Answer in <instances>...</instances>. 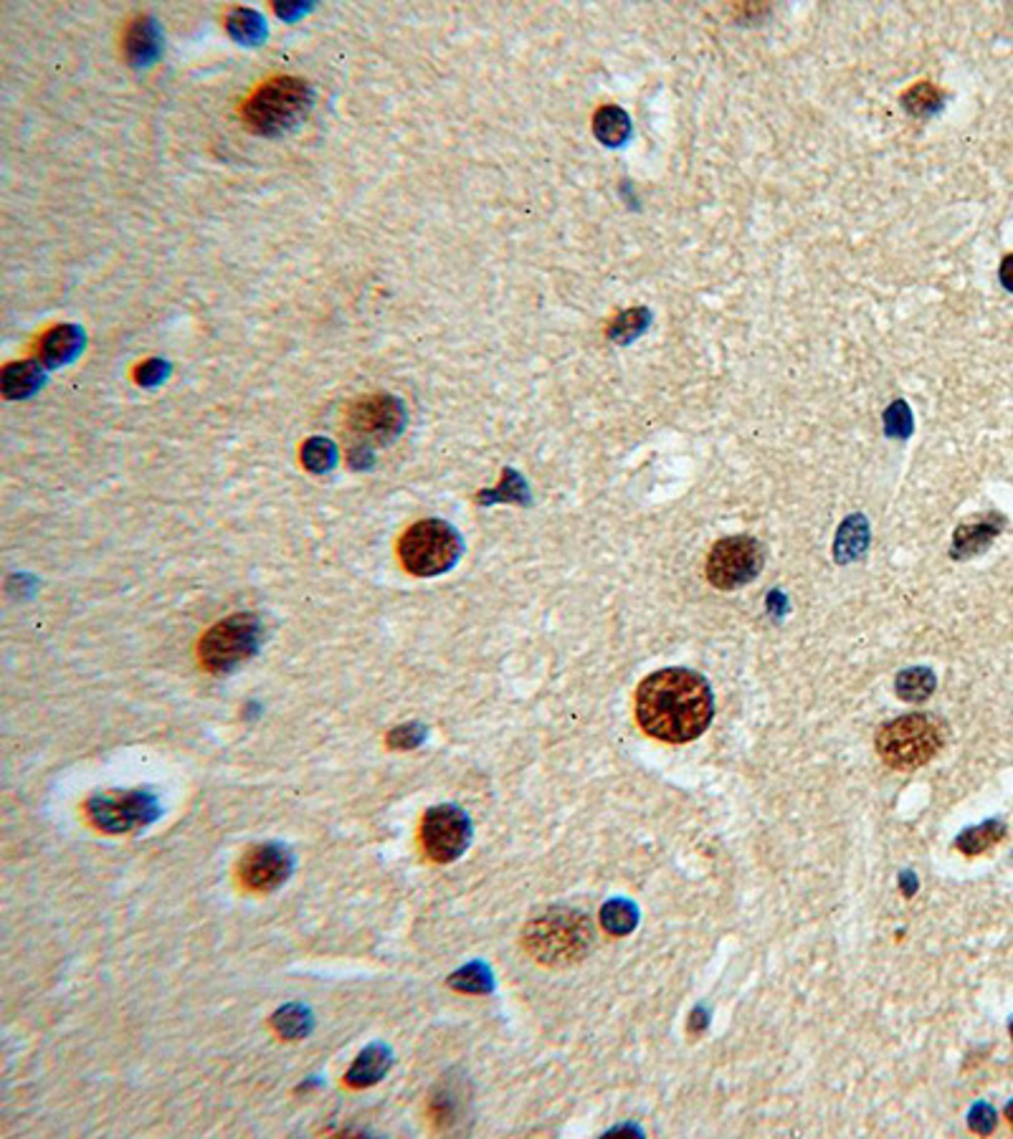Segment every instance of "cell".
<instances>
[{"label": "cell", "instance_id": "6da1fadb", "mask_svg": "<svg viewBox=\"0 0 1013 1139\" xmlns=\"http://www.w3.org/2000/svg\"><path fill=\"white\" fill-rule=\"evenodd\" d=\"M636 722L649 737L666 744H685L710 727L715 714L710 684L689 668H662L636 689Z\"/></svg>", "mask_w": 1013, "mask_h": 1139}, {"label": "cell", "instance_id": "7a4b0ae2", "mask_svg": "<svg viewBox=\"0 0 1013 1139\" xmlns=\"http://www.w3.org/2000/svg\"><path fill=\"white\" fill-rule=\"evenodd\" d=\"M314 104V89L299 76H276L253 91L241 107L243 125L253 135L282 137L302 125Z\"/></svg>", "mask_w": 1013, "mask_h": 1139}, {"label": "cell", "instance_id": "3957f363", "mask_svg": "<svg viewBox=\"0 0 1013 1139\" xmlns=\"http://www.w3.org/2000/svg\"><path fill=\"white\" fill-rule=\"evenodd\" d=\"M529 957L550 967L573 965L586 957L593 944V927L586 914L575 910L542 912L525 927L522 935Z\"/></svg>", "mask_w": 1013, "mask_h": 1139}, {"label": "cell", "instance_id": "277c9868", "mask_svg": "<svg viewBox=\"0 0 1013 1139\" xmlns=\"http://www.w3.org/2000/svg\"><path fill=\"white\" fill-rule=\"evenodd\" d=\"M946 735L938 722L925 717V714H908L897 717L879 727L877 733V752L885 760V765L892 769H917L938 755Z\"/></svg>", "mask_w": 1013, "mask_h": 1139}, {"label": "cell", "instance_id": "5b68a950", "mask_svg": "<svg viewBox=\"0 0 1013 1139\" xmlns=\"http://www.w3.org/2000/svg\"><path fill=\"white\" fill-rule=\"evenodd\" d=\"M464 552L462 535L449 522L424 520L416 522L398 542V558L411 575L434 577L449 573Z\"/></svg>", "mask_w": 1013, "mask_h": 1139}, {"label": "cell", "instance_id": "8992f818", "mask_svg": "<svg viewBox=\"0 0 1013 1139\" xmlns=\"http://www.w3.org/2000/svg\"><path fill=\"white\" fill-rule=\"evenodd\" d=\"M259 621L249 613H239L216 623V626L201 638L198 656H201V664L209 668L211 674H226L234 672L236 666L247 664L253 653L259 651Z\"/></svg>", "mask_w": 1013, "mask_h": 1139}, {"label": "cell", "instance_id": "52a82bcc", "mask_svg": "<svg viewBox=\"0 0 1013 1139\" xmlns=\"http://www.w3.org/2000/svg\"><path fill=\"white\" fill-rule=\"evenodd\" d=\"M87 815L99 830L117 836L150 826L160 803L150 790H104L87 800Z\"/></svg>", "mask_w": 1013, "mask_h": 1139}, {"label": "cell", "instance_id": "ba28073f", "mask_svg": "<svg viewBox=\"0 0 1013 1139\" xmlns=\"http://www.w3.org/2000/svg\"><path fill=\"white\" fill-rule=\"evenodd\" d=\"M765 563V550L755 537H725L708 555V580L717 590H738L753 583Z\"/></svg>", "mask_w": 1013, "mask_h": 1139}, {"label": "cell", "instance_id": "9c48e42d", "mask_svg": "<svg viewBox=\"0 0 1013 1139\" xmlns=\"http://www.w3.org/2000/svg\"><path fill=\"white\" fill-rule=\"evenodd\" d=\"M348 428L355 446L352 449H371L396 441L405 428V405L393 396H371L358 400L348 413Z\"/></svg>", "mask_w": 1013, "mask_h": 1139}, {"label": "cell", "instance_id": "30bf717a", "mask_svg": "<svg viewBox=\"0 0 1013 1139\" xmlns=\"http://www.w3.org/2000/svg\"><path fill=\"white\" fill-rule=\"evenodd\" d=\"M421 843H424L428 859L439 861V864H451L472 843L470 815L457 805L428 808L424 821H421Z\"/></svg>", "mask_w": 1013, "mask_h": 1139}, {"label": "cell", "instance_id": "8fae6325", "mask_svg": "<svg viewBox=\"0 0 1013 1139\" xmlns=\"http://www.w3.org/2000/svg\"><path fill=\"white\" fill-rule=\"evenodd\" d=\"M295 861L291 853L279 843H259L243 853L239 864V879L247 889L259 891V894H268V891L279 889L284 881L291 876Z\"/></svg>", "mask_w": 1013, "mask_h": 1139}, {"label": "cell", "instance_id": "7c38bea8", "mask_svg": "<svg viewBox=\"0 0 1013 1139\" xmlns=\"http://www.w3.org/2000/svg\"><path fill=\"white\" fill-rule=\"evenodd\" d=\"M125 53L135 68H148L163 53V30L152 15H137L125 34Z\"/></svg>", "mask_w": 1013, "mask_h": 1139}, {"label": "cell", "instance_id": "4fadbf2b", "mask_svg": "<svg viewBox=\"0 0 1013 1139\" xmlns=\"http://www.w3.org/2000/svg\"><path fill=\"white\" fill-rule=\"evenodd\" d=\"M84 350V333L76 325H59L43 335L38 360L49 367H61L74 363Z\"/></svg>", "mask_w": 1013, "mask_h": 1139}, {"label": "cell", "instance_id": "5bb4252c", "mask_svg": "<svg viewBox=\"0 0 1013 1139\" xmlns=\"http://www.w3.org/2000/svg\"><path fill=\"white\" fill-rule=\"evenodd\" d=\"M46 367L41 360H23V363L8 365L3 375H0V385H3V396L8 400H23L36 396L46 383Z\"/></svg>", "mask_w": 1013, "mask_h": 1139}, {"label": "cell", "instance_id": "9a60e30c", "mask_svg": "<svg viewBox=\"0 0 1013 1139\" xmlns=\"http://www.w3.org/2000/svg\"><path fill=\"white\" fill-rule=\"evenodd\" d=\"M390 1064H393V1056H390L388 1049H383V1046H371V1049H365L363 1053H360L355 1064L350 1066L345 1081H348L352 1089H367V1087H373V1084H378L383 1076L388 1074Z\"/></svg>", "mask_w": 1013, "mask_h": 1139}, {"label": "cell", "instance_id": "2e32d148", "mask_svg": "<svg viewBox=\"0 0 1013 1139\" xmlns=\"http://www.w3.org/2000/svg\"><path fill=\"white\" fill-rule=\"evenodd\" d=\"M593 135L605 148H621L631 137V117L616 104H603L593 114Z\"/></svg>", "mask_w": 1013, "mask_h": 1139}, {"label": "cell", "instance_id": "e0dca14e", "mask_svg": "<svg viewBox=\"0 0 1013 1139\" xmlns=\"http://www.w3.org/2000/svg\"><path fill=\"white\" fill-rule=\"evenodd\" d=\"M900 102L904 107V112L912 114V117L925 120L942 110V104H946V91L935 87L933 82H917V84H912L908 91H904Z\"/></svg>", "mask_w": 1013, "mask_h": 1139}, {"label": "cell", "instance_id": "ac0fdd59", "mask_svg": "<svg viewBox=\"0 0 1013 1139\" xmlns=\"http://www.w3.org/2000/svg\"><path fill=\"white\" fill-rule=\"evenodd\" d=\"M1003 836H1006V826H1003L1001 821H986L976 828L963 830V834L958 836L955 849L965 853V856H980V853L991 851L996 843H1001Z\"/></svg>", "mask_w": 1013, "mask_h": 1139}, {"label": "cell", "instance_id": "d6986e66", "mask_svg": "<svg viewBox=\"0 0 1013 1139\" xmlns=\"http://www.w3.org/2000/svg\"><path fill=\"white\" fill-rule=\"evenodd\" d=\"M226 28L232 38L243 43V46H259L266 38V21L261 18V13L251 11V8H234L226 15Z\"/></svg>", "mask_w": 1013, "mask_h": 1139}, {"label": "cell", "instance_id": "ffe728a7", "mask_svg": "<svg viewBox=\"0 0 1013 1139\" xmlns=\"http://www.w3.org/2000/svg\"><path fill=\"white\" fill-rule=\"evenodd\" d=\"M1001 529L991 520H980L976 525H963L955 533V558H968L986 550Z\"/></svg>", "mask_w": 1013, "mask_h": 1139}, {"label": "cell", "instance_id": "44dd1931", "mask_svg": "<svg viewBox=\"0 0 1013 1139\" xmlns=\"http://www.w3.org/2000/svg\"><path fill=\"white\" fill-rule=\"evenodd\" d=\"M449 985L454 990H459V992H474V996H485V992H492L495 980H492V973H489L487 965H482V962H472V965L457 969V973L449 977Z\"/></svg>", "mask_w": 1013, "mask_h": 1139}, {"label": "cell", "instance_id": "7402d4cb", "mask_svg": "<svg viewBox=\"0 0 1013 1139\" xmlns=\"http://www.w3.org/2000/svg\"><path fill=\"white\" fill-rule=\"evenodd\" d=\"M479 504H495V502H517V504H527L529 497H527V484L522 476L514 472V468H504V476H502V484L497 489H489V491H482V495L477 497Z\"/></svg>", "mask_w": 1013, "mask_h": 1139}, {"label": "cell", "instance_id": "603a6c76", "mask_svg": "<svg viewBox=\"0 0 1013 1139\" xmlns=\"http://www.w3.org/2000/svg\"><path fill=\"white\" fill-rule=\"evenodd\" d=\"M302 464L314 474H327L337 466V449L329 438L314 436L302 446Z\"/></svg>", "mask_w": 1013, "mask_h": 1139}, {"label": "cell", "instance_id": "cb8c5ba5", "mask_svg": "<svg viewBox=\"0 0 1013 1139\" xmlns=\"http://www.w3.org/2000/svg\"><path fill=\"white\" fill-rule=\"evenodd\" d=\"M935 689V676L927 668H908L897 679V694L908 702H923L933 694Z\"/></svg>", "mask_w": 1013, "mask_h": 1139}, {"label": "cell", "instance_id": "d4e9b609", "mask_svg": "<svg viewBox=\"0 0 1013 1139\" xmlns=\"http://www.w3.org/2000/svg\"><path fill=\"white\" fill-rule=\"evenodd\" d=\"M601 922H603L605 933L624 937V935H628L636 927V922H639V917H636V906L634 904L624 902V899H616V902H609V904L603 906Z\"/></svg>", "mask_w": 1013, "mask_h": 1139}, {"label": "cell", "instance_id": "484cf974", "mask_svg": "<svg viewBox=\"0 0 1013 1139\" xmlns=\"http://www.w3.org/2000/svg\"><path fill=\"white\" fill-rule=\"evenodd\" d=\"M274 1028L284 1038H302L310 1034L312 1015L302 1005H287L274 1015Z\"/></svg>", "mask_w": 1013, "mask_h": 1139}, {"label": "cell", "instance_id": "4316f807", "mask_svg": "<svg viewBox=\"0 0 1013 1139\" xmlns=\"http://www.w3.org/2000/svg\"><path fill=\"white\" fill-rule=\"evenodd\" d=\"M649 320H651V314H649V310H643V306H636V310H628L624 314H618V320L613 322L611 337L616 342L634 340L636 335H641L643 329H647Z\"/></svg>", "mask_w": 1013, "mask_h": 1139}, {"label": "cell", "instance_id": "83f0119b", "mask_svg": "<svg viewBox=\"0 0 1013 1139\" xmlns=\"http://www.w3.org/2000/svg\"><path fill=\"white\" fill-rule=\"evenodd\" d=\"M885 426L889 436L908 438L912 434V413L904 400H897V403L889 405V411L885 413Z\"/></svg>", "mask_w": 1013, "mask_h": 1139}, {"label": "cell", "instance_id": "f1b7e54d", "mask_svg": "<svg viewBox=\"0 0 1013 1139\" xmlns=\"http://www.w3.org/2000/svg\"><path fill=\"white\" fill-rule=\"evenodd\" d=\"M424 740H426V729L421 725L396 727L393 733L388 735V744L393 750H413V748H418Z\"/></svg>", "mask_w": 1013, "mask_h": 1139}, {"label": "cell", "instance_id": "f546056e", "mask_svg": "<svg viewBox=\"0 0 1013 1139\" xmlns=\"http://www.w3.org/2000/svg\"><path fill=\"white\" fill-rule=\"evenodd\" d=\"M167 375H171V365L163 363V360H148V363H142L140 367H137L135 378L140 385H145V388H155V385L163 383Z\"/></svg>", "mask_w": 1013, "mask_h": 1139}, {"label": "cell", "instance_id": "4dcf8cb0", "mask_svg": "<svg viewBox=\"0 0 1013 1139\" xmlns=\"http://www.w3.org/2000/svg\"><path fill=\"white\" fill-rule=\"evenodd\" d=\"M996 1127V1112L988 1104H978L971 1112V1129L978 1135H991Z\"/></svg>", "mask_w": 1013, "mask_h": 1139}, {"label": "cell", "instance_id": "1f68e13d", "mask_svg": "<svg viewBox=\"0 0 1013 1139\" xmlns=\"http://www.w3.org/2000/svg\"><path fill=\"white\" fill-rule=\"evenodd\" d=\"M307 11H312V5H304V3H276V13H279L284 21H297L299 15H304Z\"/></svg>", "mask_w": 1013, "mask_h": 1139}, {"label": "cell", "instance_id": "d6a6232c", "mask_svg": "<svg viewBox=\"0 0 1013 1139\" xmlns=\"http://www.w3.org/2000/svg\"><path fill=\"white\" fill-rule=\"evenodd\" d=\"M999 276H1001V284H1003V287H1006L1009 291H1013V253H1009V256L1001 261V272H999Z\"/></svg>", "mask_w": 1013, "mask_h": 1139}, {"label": "cell", "instance_id": "836d02e7", "mask_svg": "<svg viewBox=\"0 0 1013 1139\" xmlns=\"http://www.w3.org/2000/svg\"><path fill=\"white\" fill-rule=\"evenodd\" d=\"M1006 1119L1011 1122V1127H1013V1102L1006 1106Z\"/></svg>", "mask_w": 1013, "mask_h": 1139}, {"label": "cell", "instance_id": "e575fe53", "mask_svg": "<svg viewBox=\"0 0 1013 1139\" xmlns=\"http://www.w3.org/2000/svg\"><path fill=\"white\" fill-rule=\"evenodd\" d=\"M1011 1038H1013V1023H1011Z\"/></svg>", "mask_w": 1013, "mask_h": 1139}]
</instances>
